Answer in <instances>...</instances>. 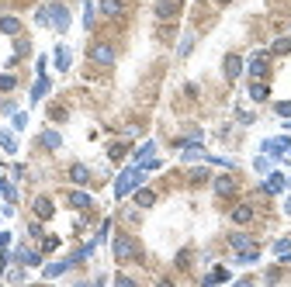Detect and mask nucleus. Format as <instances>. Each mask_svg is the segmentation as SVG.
Masks as SVG:
<instances>
[{"instance_id":"nucleus-1","label":"nucleus","mask_w":291,"mask_h":287,"mask_svg":"<svg viewBox=\"0 0 291 287\" xmlns=\"http://www.w3.org/2000/svg\"><path fill=\"white\" fill-rule=\"evenodd\" d=\"M90 56H94V62H101V66H111V62H115V49H111V45H94Z\"/></svg>"},{"instance_id":"nucleus-2","label":"nucleus","mask_w":291,"mask_h":287,"mask_svg":"<svg viewBox=\"0 0 291 287\" xmlns=\"http://www.w3.org/2000/svg\"><path fill=\"white\" fill-rule=\"evenodd\" d=\"M236 187H239V180H236V177H218V180H215V194H218V197L236 194Z\"/></svg>"},{"instance_id":"nucleus-3","label":"nucleus","mask_w":291,"mask_h":287,"mask_svg":"<svg viewBox=\"0 0 291 287\" xmlns=\"http://www.w3.org/2000/svg\"><path fill=\"white\" fill-rule=\"evenodd\" d=\"M115 256H118V260H128V256H135V246H132V239H125V235H118V239H115Z\"/></svg>"},{"instance_id":"nucleus-4","label":"nucleus","mask_w":291,"mask_h":287,"mask_svg":"<svg viewBox=\"0 0 291 287\" xmlns=\"http://www.w3.org/2000/svg\"><path fill=\"white\" fill-rule=\"evenodd\" d=\"M101 14L104 18H122L125 14V4H122V0H101Z\"/></svg>"},{"instance_id":"nucleus-5","label":"nucleus","mask_w":291,"mask_h":287,"mask_svg":"<svg viewBox=\"0 0 291 287\" xmlns=\"http://www.w3.org/2000/svg\"><path fill=\"white\" fill-rule=\"evenodd\" d=\"M180 11V0H156V18H173Z\"/></svg>"},{"instance_id":"nucleus-6","label":"nucleus","mask_w":291,"mask_h":287,"mask_svg":"<svg viewBox=\"0 0 291 287\" xmlns=\"http://www.w3.org/2000/svg\"><path fill=\"white\" fill-rule=\"evenodd\" d=\"M243 73V59L239 56H226V80H236Z\"/></svg>"},{"instance_id":"nucleus-7","label":"nucleus","mask_w":291,"mask_h":287,"mask_svg":"<svg viewBox=\"0 0 291 287\" xmlns=\"http://www.w3.org/2000/svg\"><path fill=\"white\" fill-rule=\"evenodd\" d=\"M249 73H253V76H264V73H267V56H264V52H260V56H253Z\"/></svg>"},{"instance_id":"nucleus-8","label":"nucleus","mask_w":291,"mask_h":287,"mask_svg":"<svg viewBox=\"0 0 291 287\" xmlns=\"http://www.w3.org/2000/svg\"><path fill=\"white\" fill-rule=\"evenodd\" d=\"M35 215L49 218V215H52V201H49V197H39V201H35Z\"/></svg>"},{"instance_id":"nucleus-9","label":"nucleus","mask_w":291,"mask_h":287,"mask_svg":"<svg viewBox=\"0 0 291 287\" xmlns=\"http://www.w3.org/2000/svg\"><path fill=\"white\" fill-rule=\"evenodd\" d=\"M232 246H236V253L243 249V253H253V239H246V235H232Z\"/></svg>"},{"instance_id":"nucleus-10","label":"nucleus","mask_w":291,"mask_h":287,"mask_svg":"<svg viewBox=\"0 0 291 287\" xmlns=\"http://www.w3.org/2000/svg\"><path fill=\"white\" fill-rule=\"evenodd\" d=\"M249 218H253V208H246V204H243V208H236V211H232V222H239V225H246Z\"/></svg>"},{"instance_id":"nucleus-11","label":"nucleus","mask_w":291,"mask_h":287,"mask_svg":"<svg viewBox=\"0 0 291 287\" xmlns=\"http://www.w3.org/2000/svg\"><path fill=\"white\" fill-rule=\"evenodd\" d=\"M132 184H135V173H125V177L118 180V197H125V194L132 190Z\"/></svg>"},{"instance_id":"nucleus-12","label":"nucleus","mask_w":291,"mask_h":287,"mask_svg":"<svg viewBox=\"0 0 291 287\" xmlns=\"http://www.w3.org/2000/svg\"><path fill=\"white\" fill-rule=\"evenodd\" d=\"M18 18H4V21H0V31H7V35H18Z\"/></svg>"},{"instance_id":"nucleus-13","label":"nucleus","mask_w":291,"mask_h":287,"mask_svg":"<svg viewBox=\"0 0 291 287\" xmlns=\"http://www.w3.org/2000/svg\"><path fill=\"white\" fill-rule=\"evenodd\" d=\"M153 201H156V194H153V190H139V204H142V208H149Z\"/></svg>"},{"instance_id":"nucleus-14","label":"nucleus","mask_w":291,"mask_h":287,"mask_svg":"<svg viewBox=\"0 0 291 287\" xmlns=\"http://www.w3.org/2000/svg\"><path fill=\"white\" fill-rule=\"evenodd\" d=\"M52 18H56V24H59V28H66V24H69V18H66V11H62V7H52Z\"/></svg>"},{"instance_id":"nucleus-15","label":"nucleus","mask_w":291,"mask_h":287,"mask_svg":"<svg viewBox=\"0 0 291 287\" xmlns=\"http://www.w3.org/2000/svg\"><path fill=\"white\" fill-rule=\"evenodd\" d=\"M69 204H77V208H87L90 197H87V194H69Z\"/></svg>"},{"instance_id":"nucleus-16","label":"nucleus","mask_w":291,"mask_h":287,"mask_svg":"<svg viewBox=\"0 0 291 287\" xmlns=\"http://www.w3.org/2000/svg\"><path fill=\"white\" fill-rule=\"evenodd\" d=\"M249 94L257 97V101H264V97H267V87H260V83H253V87H249Z\"/></svg>"},{"instance_id":"nucleus-17","label":"nucleus","mask_w":291,"mask_h":287,"mask_svg":"<svg viewBox=\"0 0 291 287\" xmlns=\"http://www.w3.org/2000/svg\"><path fill=\"white\" fill-rule=\"evenodd\" d=\"M42 139H45V145H49V149H56V145H59V135H56V132H45Z\"/></svg>"},{"instance_id":"nucleus-18","label":"nucleus","mask_w":291,"mask_h":287,"mask_svg":"<svg viewBox=\"0 0 291 287\" xmlns=\"http://www.w3.org/2000/svg\"><path fill=\"white\" fill-rule=\"evenodd\" d=\"M208 280H215V284H222V280H229V273H226V270H222V266H218V270H215V273H211V277H208Z\"/></svg>"},{"instance_id":"nucleus-19","label":"nucleus","mask_w":291,"mask_h":287,"mask_svg":"<svg viewBox=\"0 0 291 287\" xmlns=\"http://www.w3.org/2000/svg\"><path fill=\"white\" fill-rule=\"evenodd\" d=\"M125 156V142H118V145H111V159H122Z\"/></svg>"},{"instance_id":"nucleus-20","label":"nucleus","mask_w":291,"mask_h":287,"mask_svg":"<svg viewBox=\"0 0 291 287\" xmlns=\"http://www.w3.org/2000/svg\"><path fill=\"white\" fill-rule=\"evenodd\" d=\"M73 180L83 184V180H87V170H83V166H73Z\"/></svg>"},{"instance_id":"nucleus-21","label":"nucleus","mask_w":291,"mask_h":287,"mask_svg":"<svg viewBox=\"0 0 291 287\" xmlns=\"http://www.w3.org/2000/svg\"><path fill=\"white\" fill-rule=\"evenodd\" d=\"M288 49H291V42H288V38H281V42L274 45V52H288Z\"/></svg>"},{"instance_id":"nucleus-22","label":"nucleus","mask_w":291,"mask_h":287,"mask_svg":"<svg viewBox=\"0 0 291 287\" xmlns=\"http://www.w3.org/2000/svg\"><path fill=\"white\" fill-rule=\"evenodd\" d=\"M11 87H14V80L11 76H0V90H11Z\"/></svg>"},{"instance_id":"nucleus-23","label":"nucleus","mask_w":291,"mask_h":287,"mask_svg":"<svg viewBox=\"0 0 291 287\" xmlns=\"http://www.w3.org/2000/svg\"><path fill=\"white\" fill-rule=\"evenodd\" d=\"M277 111H281L284 118H291V104H277Z\"/></svg>"},{"instance_id":"nucleus-24","label":"nucleus","mask_w":291,"mask_h":287,"mask_svg":"<svg viewBox=\"0 0 291 287\" xmlns=\"http://www.w3.org/2000/svg\"><path fill=\"white\" fill-rule=\"evenodd\" d=\"M218 4H229V0H218Z\"/></svg>"}]
</instances>
